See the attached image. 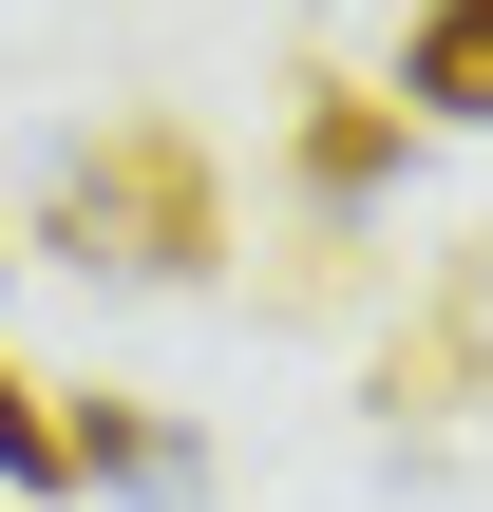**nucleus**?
<instances>
[{
    "instance_id": "5",
    "label": "nucleus",
    "mask_w": 493,
    "mask_h": 512,
    "mask_svg": "<svg viewBox=\"0 0 493 512\" xmlns=\"http://www.w3.org/2000/svg\"><path fill=\"white\" fill-rule=\"evenodd\" d=\"M0 494H76V418H57V380H19V361H0Z\"/></svg>"
},
{
    "instance_id": "2",
    "label": "nucleus",
    "mask_w": 493,
    "mask_h": 512,
    "mask_svg": "<svg viewBox=\"0 0 493 512\" xmlns=\"http://www.w3.org/2000/svg\"><path fill=\"white\" fill-rule=\"evenodd\" d=\"M57 418H76V494H133V512H190L209 494L190 418H152V399H57Z\"/></svg>"
},
{
    "instance_id": "6",
    "label": "nucleus",
    "mask_w": 493,
    "mask_h": 512,
    "mask_svg": "<svg viewBox=\"0 0 493 512\" xmlns=\"http://www.w3.org/2000/svg\"><path fill=\"white\" fill-rule=\"evenodd\" d=\"M0 266H19V247H0Z\"/></svg>"
},
{
    "instance_id": "4",
    "label": "nucleus",
    "mask_w": 493,
    "mask_h": 512,
    "mask_svg": "<svg viewBox=\"0 0 493 512\" xmlns=\"http://www.w3.org/2000/svg\"><path fill=\"white\" fill-rule=\"evenodd\" d=\"M399 114L493 133V0H418V19H399Z\"/></svg>"
},
{
    "instance_id": "1",
    "label": "nucleus",
    "mask_w": 493,
    "mask_h": 512,
    "mask_svg": "<svg viewBox=\"0 0 493 512\" xmlns=\"http://www.w3.org/2000/svg\"><path fill=\"white\" fill-rule=\"evenodd\" d=\"M38 247H57L76 285H209V266H228V190H209V152H190L171 114H133V133H76V152H57Z\"/></svg>"
},
{
    "instance_id": "3",
    "label": "nucleus",
    "mask_w": 493,
    "mask_h": 512,
    "mask_svg": "<svg viewBox=\"0 0 493 512\" xmlns=\"http://www.w3.org/2000/svg\"><path fill=\"white\" fill-rule=\"evenodd\" d=\"M399 152H418V114H399V95L304 76V190H323V209H380V190H399Z\"/></svg>"
}]
</instances>
